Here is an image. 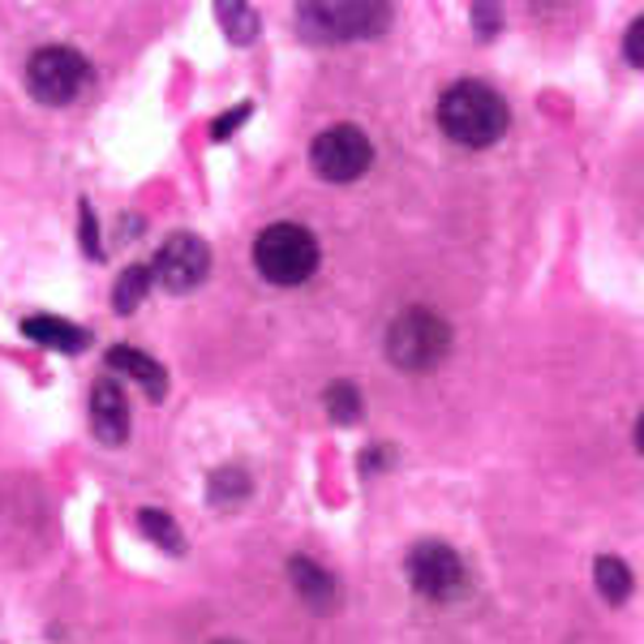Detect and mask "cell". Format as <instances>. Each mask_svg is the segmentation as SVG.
Returning <instances> with one entry per match:
<instances>
[{"label":"cell","mask_w":644,"mask_h":644,"mask_svg":"<svg viewBox=\"0 0 644 644\" xmlns=\"http://www.w3.org/2000/svg\"><path fill=\"white\" fill-rule=\"evenodd\" d=\"M507 120H512V113H507L503 95L494 86H485V82H472V78L447 86L443 99H438L443 133L452 142H460V147H472V151L494 147L507 133Z\"/></svg>","instance_id":"6da1fadb"},{"label":"cell","mask_w":644,"mask_h":644,"mask_svg":"<svg viewBox=\"0 0 644 644\" xmlns=\"http://www.w3.org/2000/svg\"><path fill=\"white\" fill-rule=\"evenodd\" d=\"M447 352H452V327H447L443 314H434L425 305H412L405 314H396V323L387 327V356L405 374L434 370Z\"/></svg>","instance_id":"7a4b0ae2"},{"label":"cell","mask_w":644,"mask_h":644,"mask_svg":"<svg viewBox=\"0 0 644 644\" xmlns=\"http://www.w3.org/2000/svg\"><path fill=\"white\" fill-rule=\"evenodd\" d=\"M254 267L267 284L293 289L318 271V241L301 224H271L254 241Z\"/></svg>","instance_id":"3957f363"},{"label":"cell","mask_w":644,"mask_h":644,"mask_svg":"<svg viewBox=\"0 0 644 644\" xmlns=\"http://www.w3.org/2000/svg\"><path fill=\"white\" fill-rule=\"evenodd\" d=\"M296 17H301V31L309 39L340 44V39H374V35H383L387 22H391V9L374 4V0H361V4H301Z\"/></svg>","instance_id":"277c9868"},{"label":"cell","mask_w":644,"mask_h":644,"mask_svg":"<svg viewBox=\"0 0 644 644\" xmlns=\"http://www.w3.org/2000/svg\"><path fill=\"white\" fill-rule=\"evenodd\" d=\"M409 581L430 601H456L469 588V572L447 541H417L409 550Z\"/></svg>","instance_id":"5b68a950"},{"label":"cell","mask_w":644,"mask_h":644,"mask_svg":"<svg viewBox=\"0 0 644 644\" xmlns=\"http://www.w3.org/2000/svg\"><path fill=\"white\" fill-rule=\"evenodd\" d=\"M309 164H314V173L323 180L349 185L356 176H365V168L374 164V147H370V138L356 125H331V129H323L314 138Z\"/></svg>","instance_id":"8992f818"},{"label":"cell","mask_w":644,"mask_h":644,"mask_svg":"<svg viewBox=\"0 0 644 644\" xmlns=\"http://www.w3.org/2000/svg\"><path fill=\"white\" fill-rule=\"evenodd\" d=\"M91 65L78 57L73 48H39L26 60V86L39 104H69L86 86Z\"/></svg>","instance_id":"52a82bcc"},{"label":"cell","mask_w":644,"mask_h":644,"mask_svg":"<svg viewBox=\"0 0 644 644\" xmlns=\"http://www.w3.org/2000/svg\"><path fill=\"white\" fill-rule=\"evenodd\" d=\"M151 271H155V280H160L168 293H189V289H198V284L207 280V271H211V249H207L202 236L176 233L164 241V249H160V258L151 262Z\"/></svg>","instance_id":"ba28073f"},{"label":"cell","mask_w":644,"mask_h":644,"mask_svg":"<svg viewBox=\"0 0 644 644\" xmlns=\"http://www.w3.org/2000/svg\"><path fill=\"white\" fill-rule=\"evenodd\" d=\"M91 430L108 447H120L129 438V405L117 378H99L91 387Z\"/></svg>","instance_id":"9c48e42d"},{"label":"cell","mask_w":644,"mask_h":644,"mask_svg":"<svg viewBox=\"0 0 644 644\" xmlns=\"http://www.w3.org/2000/svg\"><path fill=\"white\" fill-rule=\"evenodd\" d=\"M289 576H293V588L296 597L309 606V610H318V614H327V610H336V601H340V593H336V581H331V572H323L314 559H289Z\"/></svg>","instance_id":"30bf717a"},{"label":"cell","mask_w":644,"mask_h":644,"mask_svg":"<svg viewBox=\"0 0 644 644\" xmlns=\"http://www.w3.org/2000/svg\"><path fill=\"white\" fill-rule=\"evenodd\" d=\"M22 336L57 352H82L91 344V331H86V327H73V323L52 318V314H31V318L22 323Z\"/></svg>","instance_id":"8fae6325"},{"label":"cell","mask_w":644,"mask_h":644,"mask_svg":"<svg viewBox=\"0 0 644 644\" xmlns=\"http://www.w3.org/2000/svg\"><path fill=\"white\" fill-rule=\"evenodd\" d=\"M108 370L138 378V383L147 387V396H151V400H164V396H168V374H164V365H160L155 356H147V352L125 349V344H120V349L108 352Z\"/></svg>","instance_id":"7c38bea8"},{"label":"cell","mask_w":644,"mask_h":644,"mask_svg":"<svg viewBox=\"0 0 644 644\" xmlns=\"http://www.w3.org/2000/svg\"><path fill=\"white\" fill-rule=\"evenodd\" d=\"M593 576H597V593H601L610 606H623V601L632 597V567H628L623 559L601 554V559L593 563Z\"/></svg>","instance_id":"4fadbf2b"},{"label":"cell","mask_w":644,"mask_h":644,"mask_svg":"<svg viewBox=\"0 0 644 644\" xmlns=\"http://www.w3.org/2000/svg\"><path fill=\"white\" fill-rule=\"evenodd\" d=\"M155 284V271L147 267V262H133V267H125L117 280V289H113V305H117L120 314H133L138 305H142V296L147 289Z\"/></svg>","instance_id":"5bb4252c"},{"label":"cell","mask_w":644,"mask_h":644,"mask_svg":"<svg viewBox=\"0 0 644 644\" xmlns=\"http://www.w3.org/2000/svg\"><path fill=\"white\" fill-rule=\"evenodd\" d=\"M215 17H220V26H224V35H229L233 44H254V35H258V13H254L249 4L224 0V4H215Z\"/></svg>","instance_id":"9a60e30c"},{"label":"cell","mask_w":644,"mask_h":644,"mask_svg":"<svg viewBox=\"0 0 644 644\" xmlns=\"http://www.w3.org/2000/svg\"><path fill=\"white\" fill-rule=\"evenodd\" d=\"M138 525H142V532H147L155 546H164L168 554H180V550H185V532L176 528V520L168 516V512H160V507H142Z\"/></svg>","instance_id":"2e32d148"},{"label":"cell","mask_w":644,"mask_h":644,"mask_svg":"<svg viewBox=\"0 0 644 644\" xmlns=\"http://www.w3.org/2000/svg\"><path fill=\"white\" fill-rule=\"evenodd\" d=\"M245 494H249V477L241 469H220L211 472V481H207V499L220 503V507H233Z\"/></svg>","instance_id":"e0dca14e"},{"label":"cell","mask_w":644,"mask_h":644,"mask_svg":"<svg viewBox=\"0 0 644 644\" xmlns=\"http://www.w3.org/2000/svg\"><path fill=\"white\" fill-rule=\"evenodd\" d=\"M323 405L331 412V421H340V425L361 421V391H356L352 383H331V387L323 391Z\"/></svg>","instance_id":"ac0fdd59"},{"label":"cell","mask_w":644,"mask_h":644,"mask_svg":"<svg viewBox=\"0 0 644 644\" xmlns=\"http://www.w3.org/2000/svg\"><path fill=\"white\" fill-rule=\"evenodd\" d=\"M472 22H477V39H481V44L494 39V35L503 31V13H499L494 4H472Z\"/></svg>","instance_id":"d6986e66"},{"label":"cell","mask_w":644,"mask_h":644,"mask_svg":"<svg viewBox=\"0 0 644 644\" xmlns=\"http://www.w3.org/2000/svg\"><path fill=\"white\" fill-rule=\"evenodd\" d=\"M249 113H254L249 104H236L233 113H224V117H215V120H211V138H215V142H224V138H233V129H236V125H241V120H249Z\"/></svg>","instance_id":"ffe728a7"},{"label":"cell","mask_w":644,"mask_h":644,"mask_svg":"<svg viewBox=\"0 0 644 644\" xmlns=\"http://www.w3.org/2000/svg\"><path fill=\"white\" fill-rule=\"evenodd\" d=\"M623 57L632 60L636 69H644V17H636V22L628 26V35H623Z\"/></svg>","instance_id":"44dd1931"},{"label":"cell","mask_w":644,"mask_h":644,"mask_svg":"<svg viewBox=\"0 0 644 644\" xmlns=\"http://www.w3.org/2000/svg\"><path fill=\"white\" fill-rule=\"evenodd\" d=\"M82 241H86V254L99 258V241H95V220H91V207L82 202Z\"/></svg>","instance_id":"7402d4cb"},{"label":"cell","mask_w":644,"mask_h":644,"mask_svg":"<svg viewBox=\"0 0 644 644\" xmlns=\"http://www.w3.org/2000/svg\"><path fill=\"white\" fill-rule=\"evenodd\" d=\"M632 443H636V452L644 456V412L636 417V425H632Z\"/></svg>","instance_id":"603a6c76"},{"label":"cell","mask_w":644,"mask_h":644,"mask_svg":"<svg viewBox=\"0 0 644 644\" xmlns=\"http://www.w3.org/2000/svg\"><path fill=\"white\" fill-rule=\"evenodd\" d=\"M215 644H236V641H215Z\"/></svg>","instance_id":"cb8c5ba5"}]
</instances>
